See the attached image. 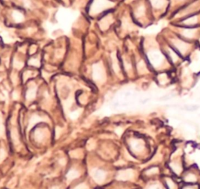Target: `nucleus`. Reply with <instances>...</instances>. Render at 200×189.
Listing matches in <instances>:
<instances>
[{"instance_id":"obj_12","label":"nucleus","mask_w":200,"mask_h":189,"mask_svg":"<svg viewBox=\"0 0 200 189\" xmlns=\"http://www.w3.org/2000/svg\"><path fill=\"white\" fill-rule=\"evenodd\" d=\"M166 184L168 185L169 189H176V185H175V183L170 179L166 180Z\"/></svg>"},{"instance_id":"obj_9","label":"nucleus","mask_w":200,"mask_h":189,"mask_svg":"<svg viewBox=\"0 0 200 189\" xmlns=\"http://www.w3.org/2000/svg\"><path fill=\"white\" fill-rule=\"evenodd\" d=\"M46 137V132L42 131V130H37L35 132V138L37 141H41L45 138Z\"/></svg>"},{"instance_id":"obj_17","label":"nucleus","mask_w":200,"mask_h":189,"mask_svg":"<svg viewBox=\"0 0 200 189\" xmlns=\"http://www.w3.org/2000/svg\"><path fill=\"white\" fill-rule=\"evenodd\" d=\"M196 177H194V175H192V174H190V175H188V177H186V181L187 182H192V181H196Z\"/></svg>"},{"instance_id":"obj_21","label":"nucleus","mask_w":200,"mask_h":189,"mask_svg":"<svg viewBox=\"0 0 200 189\" xmlns=\"http://www.w3.org/2000/svg\"><path fill=\"white\" fill-rule=\"evenodd\" d=\"M60 131H61V128H56V129H55V137H57L59 136V133L60 134Z\"/></svg>"},{"instance_id":"obj_2","label":"nucleus","mask_w":200,"mask_h":189,"mask_svg":"<svg viewBox=\"0 0 200 189\" xmlns=\"http://www.w3.org/2000/svg\"><path fill=\"white\" fill-rule=\"evenodd\" d=\"M174 45H175L176 49L178 50L181 53H184L188 50V45L186 42H183L182 40L175 39Z\"/></svg>"},{"instance_id":"obj_6","label":"nucleus","mask_w":200,"mask_h":189,"mask_svg":"<svg viewBox=\"0 0 200 189\" xmlns=\"http://www.w3.org/2000/svg\"><path fill=\"white\" fill-rule=\"evenodd\" d=\"M42 120H44L42 119L40 116L34 115L31 118L30 120H29V128H28L31 129L33 126L35 125V124H37V123H39V122L42 121Z\"/></svg>"},{"instance_id":"obj_24","label":"nucleus","mask_w":200,"mask_h":189,"mask_svg":"<svg viewBox=\"0 0 200 189\" xmlns=\"http://www.w3.org/2000/svg\"><path fill=\"white\" fill-rule=\"evenodd\" d=\"M64 162H65V159H62L60 160V163H61V164H64Z\"/></svg>"},{"instance_id":"obj_8","label":"nucleus","mask_w":200,"mask_h":189,"mask_svg":"<svg viewBox=\"0 0 200 189\" xmlns=\"http://www.w3.org/2000/svg\"><path fill=\"white\" fill-rule=\"evenodd\" d=\"M103 72L101 68H99L98 66L97 68H95V70H94V78H95V79L97 80V81L103 79Z\"/></svg>"},{"instance_id":"obj_3","label":"nucleus","mask_w":200,"mask_h":189,"mask_svg":"<svg viewBox=\"0 0 200 189\" xmlns=\"http://www.w3.org/2000/svg\"><path fill=\"white\" fill-rule=\"evenodd\" d=\"M92 177H93L94 180H95L96 182L98 183H101L103 182L104 180H105V173L103 171V170H95V171L92 172Z\"/></svg>"},{"instance_id":"obj_14","label":"nucleus","mask_w":200,"mask_h":189,"mask_svg":"<svg viewBox=\"0 0 200 189\" xmlns=\"http://www.w3.org/2000/svg\"><path fill=\"white\" fill-rule=\"evenodd\" d=\"M80 110H76V111L73 112L71 114V115H70V117H71V119L73 120H75L77 119V117H78V116L80 115Z\"/></svg>"},{"instance_id":"obj_25","label":"nucleus","mask_w":200,"mask_h":189,"mask_svg":"<svg viewBox=\"0 0 200 189\" xmlns=\"http://www.w3.org/2000/svg\"><path fill=\"white\" fill-rule=\"evenodd\" d=\"M52 189H60V187H59V186H54V187L52 188Z\"/></svg>"},{"instance_id":"obj_20","label":"nucleus","mask_w":200,"mask_h":189,"mask_svg":"<svg viewBox=\"0 0 200 189\" xmlns=\"http://www.w3.org/2000/svg\"><path fill=\"white\" fill-rule=\"evenodd\" d=\"M147 189H160V187L158 185H150L149 188H147Z\"/></svg>"},{"instance_id":"obj_7","label":"nucleus","mask_w":200,"mask_h":189,"mask_svg":"<svg viewBox=\"0 0 200 189\" xmlns=\"http://www.w3.org/2000/svg\"><path fill=\"white\" fill-rule=\"evenodd\" d=\"M79 177V173H78L77 170H70L67 173V180H69V181L75 179V178H77V177Z\"/></svg>"},{"instance_id":"obj_4","label":"nucleus","mask_w":200,"mask_h":189,"mask_svg":"<svg viewBox=\"0 0 200 189\" xmlns=\"http://www.w3.org/2000/svg\"><path fill=\"white\" fill-rule=\"evenodd\" d=\"M10 136H11V138H12V141L14 145H18L20 143V136H19V133H18V131L16 127H13L11 128Z\"/></svg>"},{"instance_id":"obj_10","label":"nucleus","mask_w":200,"mask_h":189,"mask_svg":"<svg viewBox=\"0 0 200 189\" xmlns=\"http://www.w3.org/2000/svg\"><path fill=\"white\" fill-rule=\"evenodd\" d=\"M6 135V130H5L4 123H3V119L2 117L0 115V137H5Z\"/></svg>"},{"instance_id":"obj_23","label":"nucleus","mask_w":200,"mask_h":189,"mask_svg":"<svg viewBox=\"0 0 200 189\" xmlns=\"http://www.w3.org/2000/svg\"><path fill=\"white\" fill-rule=\"evenodd\" d=\"M183 189H197L196 187H191V186H188V187H184Z\"/></svg>"},{"instance_id":"obj_16","label":"nucleus","mask_w":200,"mask_h":189,"mask_svg":"<svg viewBox=\"0 0 200 189\" xmlns=\"http://www.w3.org/2000/svg\"><path fill=\"white\" fill-rule=\"evenodd\" d=\"M29 64H31L32 66H39V62L37 60H31L30 61H29Z\"/></svg>"},{"instance_id":"obj_22","label":"nucleus","mask_w":200,"mask_h":189,"mask_svg":"<svg viewBox=\"0 0 200 189\" xmlns=\"http://www.w3.org/2000/svg\"><path fill=\"white\" fill-rule=\"evenodd\" d=\"M13 99H18V94H17V92H13Z\"/></svg>"},{"instance_id":"obj_1","label":"nucleus","mask_w":200,"mask_h":189,"mask_svg":"<svg viewBox=\"0 0 200 189\" xmlns=\"http://www.w3.org/2000/svg\"><path fill=\"white\" fill-rule=\"evenodd\" d=\"M134 176V173H133V170H121V171L118 172L117 175V179L119 180V181H128V180H131V178Z\"/></svg>"},{"instance_id":"obj_15","label":"nucleus","mask_w":200,"mask_h":189,"mask_svg":"<svg viewBox=\"0 0 200 189\" xmlns=\"http://www.w3.org/2000/svg\"><path fill=\"white\" fill-rule=\"evenodd\" d=\"M73 189H88V188L85 184H80V185H77L76 187L73 188Z\"/></svg>"},{"instance_id":"obj_13","label":"nucleus","mask_w":200,"mask_h":189,"mask_svg":"<svg viewBox=\"0 0 200 189\" xmlns=\"http://www.w3.org/2000/svg\"><path fill=\"white\" fill-rule=\"evenodd\" d=\"M6 152L4 149H0V163L6 158Z\"/></svg>"},{"instance_id":"obj_18","label":"nucleus","mask_w":200,"mask_h":189,"mask_svg":"<svg viewBox=\"0 0 200 189\" xmlns=\"http://www.w3.org/2000/svg\"><path fill=\"white\" fill-rule=\"evenodd\" d=\"M15 185H16V179H15V178H13V179L11 180V181H10V183L8 184V186L10 188H12Z\"/></svg>"},{"instance_id":"obj_5","label":"nucleus","mask_w":200,"mask_h":189,"mask_svg":"<svg viewBox=\"0 0 200 189\" xmlns=\"http://www.w3.org/2000/svg\"><path fill=\"white\" fill-rule=\"evenodd\" d=\"M36 96V88L34 87H32L30 88L27 91V93H26V99L28 101H31L35 98Z\"/></svg>"},{"instance_id":"obj_11","label":"nucleus","mask_w":200,"mask_h":189,"mask_svg":"<svg viewBox=\"0 0 200 189\" xmlns=\"http://www.w3.org/2000/svg\"><path fill=\"white\" fill-rule=\"evenodd\" d=\"M151 2H152V4L154 7L160 8L162 6H163L164 0H151Z\"/></svg>"},{"instance_id":"obj_19","label":"nucleus","mask_w":200,"mask_h":189,"mask_svg":"<svg viewBox=\"0 0 200 189\" xmlns=\"http://www.w3.org/2000/svg\"><path fill=\"white\" fill-rule=\"evenodd\" d=\"M94 147H95V144L92 142V141H90L88 143V149H92Z\"/></svg>"}]
</instances>
